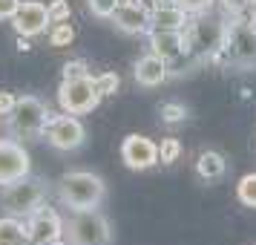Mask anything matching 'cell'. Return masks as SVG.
<instances>
[{
  "label": "cell",
  "instance_id": "cell-7",
  "mask_svg": "<svg viewBox=\"0 0 256 245\" xmlns=\"http://www.w3.org/2000/svg\"><path fill=\"white\" fill-rule=\"evenodd\" d=\"M104 95L98 93L95 87V78H72V81H64L60 78L58 87V104L64 113H72V116H86L92 113L95 107L101 104Z\"/></svg>",
  "mask_w": 256,
  "mask_h": 245
},
{
  "label": "cell",
  "instance_id": "cell-16",
  "mask_svg": "<svg viewBox=\"0 0 256 245\" xmlns=\"http://www.w3.org/2000/svg\"><path fill=\"white\" fill-rule=\"evenodd\" d=\"M150 29H187V12L182 6H162L150 9Z\"/></svg>",
  "mask_w": 256,
  "mask_h": 245
},
{
  "label": "cell",
  "instance_id": "cell-30",
  "mask_svg": "<svg viewBox=\"0 0 256 245\" xmlns=\"http://www.w3.org/2000/svg\"><path fill=\"white\" fill-rule=\"evenodd\" d=\"M14 104H18V95L0 93V116H9V113L14 110Z\"/></svg>",
  "mask_w": 256,
  "mask_h": 245
},
{
  "label": "cell",
  "instance_id": "cell-12",
  "mask_svg": "<svg viewBox=\"0 0 256 245\" xmlns=\"http://www.w3.org/2000/svg\"><path fill=\"white\" fill-rule=\"evenodd\" d=\"M121 159L130 170H147L152 164H158V144L147 136L130 133L127 139L121 141Z\"/></svg>",
  "mask_w": 256,
  "mask_h": 245
},
{
  "label": "cell",
  "instance_id": "cell-29",
  "mask_svg": "<svg viewBox=\"0 0 256 245\" xmlns=\"http://www.w3.org/2000/svg\"><path fill=\"white\" fill-rule=\"evenodd\" d=\"M24 0H0V21H12Z\"/></svg>",
  "mask_w": 256,
  "mask_h": 245
},
{
  "label": "cell",
  "instance_id": "cell-11",
  "mask_svg": "<svg viewBox=\"0 0 256 245\" xmlns=\"http://www.w3.org/2000/svg\"><path fill=\"white\" fill-rule=\"evenodd\" d=\"M14 32L20 38H38L44 35L49 26H52V18H49V6L40 3V0H24L20 9L14 12L12 18Z\"/></svg>",
  "mask_w": 256,
  "mask_h": 245
},
{
  "label": "cell",
  "instance_id": "cell-17",
  "mask_svg": "<svg viewBox=\"0 0 256 245\" xmlns=\"http://www.w3.org/2000/svg\"><path fill=\"white\" fill-rule=\"evenodd\" d=\"M0 245H29L26 222L18 216H0Z\"/></svg>",
  "mask_w": 256,
  "mask_h": 245
},
{
  "label": "cell",
  "instance_id": "cell-14",
  "mask_svg": "<svg viewBox=\"0 0 256 245\" xmlns=\"http://www.w3.org/2000/svg\"><path fill=\"white\" fill-rule=\"evenodd\" d=\"M110 21L124 35H144V32H150V9L144 3H121Z\"/></svg>",
  "mask_w": 256,
  "mask_h": 245
},
{
  "label": "cell",
  "instance_id": "cell-31",
  "mask_svg": "<svg viewBox=\"0 0 256 245\" xmlns=\"http://www.w3.org/2000/svg\"><path fill=\"white\" fill-rule=\"evenodd\" d=\"M18 49H20V52H29V38H20V41H18Z\"/></svg>",
  "mask_w": 256,
  "mask_h": 245
},
{
  "label": "cell",
  "instance_id": "cell-8",
  "mask_svg": "<svg viewBox=\"0 0 256 245\" xmlns=\"http://www.w3.org/2000/svg\"><path fill=\"white\" fill-rule=\"evenodd\" d=\"M44 139H46L49 147H55L60 153H70V150H78L84 141H86V130L78 121V116L64 113V116L49 118L46 130H44Z\"/></svg>",
  "mask_w": 256,
  "mask_h": 245
},
{
  "label": "cell",
  "instance_id": "cell-20",
  "mask_svg": "<svg viewBox=\"0 0 256 245\" xmlns=\"http://www.w3.org/2000/svg\"><path fill=\"white\" fill-rule=\"evenodd\" d=\"M72 41H75V29H72L70 24H55L52 29H49V47H70Z\"/></svg>",
  "mask_w": 256,
  "mask_h": 245
},
{
  "label": "cell",
  "instance_id": "cell-25",
  "mask_svg": "<svg viewBox=\"0 0 256 245\" xmlns=\"http://www.w3.org/2000/svg\"><path fill=\"white\" fill-rule=\"evenodd\" d=\"M178 153H182L178 139H164L162 147H158V162H162V164H173L176 159H178Z\"/></svg>",
  "mask_w": 256,
  "mask_h": 245
},
{
  "label": "cell",
  "instance_id": "cell-23",
  "mask_svg": "<svg viewBox=\"0 0 256 245\" xmlns=\"http://www.w3.org/2000/svg\"><path fill=\"white\" fill-rule=\"evenodd\" d=\"M95 87H98L101 95H112V93H118L121 78H118L116 72H101V75H95Z\"/></svg>",
  "mask_w": 256,
  "mask_h": 245
},
{
  "label": "cell",
  "instance_id": "cell-26",
  "mask_svg": "<svg viewBox=\"0 0 256 245\" xmlns=\"http://www.w3.org/2000/svg\"><path fill=\"white\" fill-rule=\"evenodd\" d=\"M70 15H72V9H70L66 0H52V3H49V18H52V24H66Z\"/></svg>",
  "mask_w": 256,
  "mask_h": 245
},
{
  "label": "cell",
  "instance_id": "cell-27",
  "mask_svg": "<svg viewBox=\"0 0 256 245\" xmlns=\"http://www.w3.org/2000/svg\"><path fill=\"white\" fill-rule=\"evenodd\" d=\"M176 6H182L187 15H202V12H210L213 0H176Z\"/></svg>",
  "mask_w": 256,
  "mask_h": 245
},
{
  "label": "cell",
  "instance_id": "cell-3",
  "mask_svg": "<svg viewBox=\"0 0 256 245\" xmlns=\"http://www.w3.org/2000/svg\"><path fill=\"white\" fill-rule=\"evenodd\" d=\"M49 118H52V113H49L44 98L20 95L14 110L6 116V130L12 139H38V136H44Z\"/></svg>",
  "mask_w": 256,
  "mask_h": 245
},
{
  "label": "cell",
  "instance_id": "cell-13",
  "mask_svg": "<svg viewBox=\"0 0 256 245\" xmlns=\"http://www.w3.org/2000/svg\"><path fill=\"white\" fill-rule=\"evenodd\" d=\"M150 52L162 55L167 64L176 58H182L187 49H190V41L182 29H150Z\"/></svg>",
  "mask_w": 256,
  "mask_h": 245
},
{
  "label": "cell",
  "instance_id": "cell-6",
  "mask_svg": "<svg viewBox=\"0 0 256 245\" xmlns=\"http://www.w3.org/2000/svg\"><path fill=\"white\" fill-rule=\"evenodd\" d=\"M228 26L224 18H216L210 12L196 15V21L187 29V41H190V49L202 52L204 58H216L222 49H224V41H228Z\"/></svg>",
  "mask_w": 256,
  "mask_h": 245
},
{
  "label": "cell",
  "instance_id": "cell-10",
  "mask_svg": "<svg viewBox=\"0 0 256 245\" xmlns=\"http://www.w3.org/2000/svg\"><path fill=\"white\" fill-rule=\"evenodd\" d=\"M26 231H29V245H44L52 239H64V219L55 208L38 205L26 216Z\"/></svg>",
  "mask_w": 256,
  "mask_h": 245
},
{
  "label": "cell",
  "instance_id": "cell-18",
  "mask_svg": "<svg viewBox=\"0 0 256 245\" xmlns=\"http://www.w3.org/2000/svg\"><path fill=\"white\" fill-rule=\"evenodd\" d=\"M224 156L216 150H202L198 153V159H196V173L202 176V179H219L222 173H224Z\"/></svg>",
  "mask_w": 256,
  "mask_h": 245
},
{
  "label": "cell",
  "instance_id": "cell-5",
  "mask_svg": "<svg viewBox=\"0 0 256 245\" xmlns=\"http://www.w3.org/2000/svg\"><path fill=\"white\" fill-rule=\"evenodd\" d=\"M49 193V182L46 179H38V176H26L14 185H6L3 193H0V208L6 210L9 216H18V219H26L38 205H44V199Z\"/></svg>",
  "mask_w": 256,
  "mask_h": 245
},
{
  "label": "cell",
  "instance_id": "cell-4",
  "mask_svg": "<svg viewBox=\"0 0 256 245\" xmlns=\"http://www.w3.org/2000/svg\"><path fill=\"white\" fill-rule=\"evenodd\" d=\"M213 61H222L228 67H236V70H256V24L254 21H233L228 26V41H224V49Z\"/></svg>",
  "mask_w": 256,
  "mask_h": 245
},
{
  "label": "cell",
  "instance_id": "cell-9",
  "mask_svg": "<svg viewBox=\"0 0 256 245\" xmlns=\"http://www.w3.org/2000/svg\"><path fill=\"white\" fill-rule=\"evenodd\" d=\"M32 173V159L20 141L0 139V187L14 185Z\"/></svg>",
  "mask_w": 256,
  "mask_h": 245
},
{
  "label": "cell",
  "instance_id": "cell-1",
  "mask_svg": "<svg viewBox=\"0 0 256 245\" xmlns=\"http://www.w3.org/2000/svg\"><path fill=\"white\" fill-rule=\"evenodd\" d=\"M106 196V185L98 173L90 170H70L58 179V199L70 210L98 208Z\"/></svg>",
  "mask_w": 256,
  "mask_h": 245
},
{
  "label": "cell",
  "instance_id": "cell-28",
  "mask_svg": "<svg viewBox=\"0 0 256 245\" xmlns=\"http://www.w3.org/2000/svg\"><path fill=\"white\" fill-rule=\"evenodd\" d=\"M222 9L228 15H233V18H239V15H244L248 9H250V0H219Z\"/></svg>",
  "mask_w": 256,
  "mask_h": 245
},
{
  "label": "cell",
  "instance_id": "cell-32",
  "mask_svg": "<svg viewBox=\"0 0 256 245\" xmlns=\"http://www.w3.org/2000/svg\"><path fill=\"white\" fill-rule=\"evenodd\" d=\"M44 245H70L66 239H52V242H44Z\"/></svg>",
  "mask_w": 256,
  "mask_h": 245
},
{
  "label": "cell",
  "instance_id": "cell-15",
  "mask_svg": "<svg viewBox=\"0 0 256 245\" xmlns=\"http://www.w3.org/2000/svg\"><path fill=\"white\" fill-rule=\"evenodd\" d=\"M132 75H136V81L141 87H158V84L167 81V75H170V67H167V61L162 55H156V52H147V55H141L136 61V67H132Z\"/></svg>",
  "mask_w": 256,
  "mask_h": 245
},
{
  "label": "cell",
  "instance_id": "cell-22",
  "mask_svg": "<svg viewBox=\"0 0 256 245\" xmlns=\"http://www.w3.org/2000/svg\"><path fill=\"white\" fill-rule=\"evenodd\" d=\"M60 78L64 81H72V78H90V64L86 61H70V64H64V70H60Z\"/></svg>",
  "mask_w": 256,
  "mask_h": 245
},
{
  "label": "cell",
  "instance_id": "cell-21",
  "mask_svg": "<svg viewBox=\"0 0 256 245\" xmlns=\"http://www.w3.org/2000/svg\"><path fill=\"white\" fill-rule=\"evenodd\" d=\"M158 116H162L164 124H178V121H184L187 118V107L178 104V101H167V104H162Z\"/></svg>",
  "mask_w": 256,
  "mask_h": 245
},
{
  "label": "cell",
  "instance_id": "cell-2",
  "mask_svg": "<svg viewBox=\"0 0 256 245\" xmlns=\"http://www.w3.org/2000/svg\"><path fill=\"white\" fill-rule=\"evenodd\" d=\"M64 239L70 245H112V225L98 208L72 210L64 222Z\"/></svg>",
  "mask_w": 256,
  "mask_h": 245
},
{
  "label": "cell",
  "instance_id": "cell-19",
  "mask_svg": "<svg viewBox=\"0 0 256 245\" xmlns=\"http://www.w3.org/2000/svg\"><path fill=\"white\" fill-rule=\"evenodd\" d=\"M236 196L244 208H256V173H244L236 185Z\"/></svg>",
  "mask_w": 256,
  "mask_h": 245
},
{
  "label": "cell",
  "instance_id": "cell-24",
  "mask_svg": "<svg viewBox=\"0 0 256 245\" xmlns=\"http://www.w3.org/2000/svg\"><path fill=\"white\" fill-rule=\"evenodd\" d=\"M86 6L95 18H112L116 9L121 6V0H86Z\"/></svg>",
  "mask_w": 256,
  "mask_h": 245
}]
</instances>
